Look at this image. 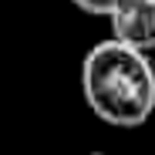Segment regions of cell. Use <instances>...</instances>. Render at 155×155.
I'll use <instances>...</instances> for the list:
<instances>
[{"mask_svg": "<svg viewBox=\"0 0 155 155\" xmlns=\"http://www.w3.org/2000/svg\"><path fill=\"white\" fill-rule=\"evenodd\" d=\"M91 155H108V152H91Z\"/></svg>", "mask_w": 155, "mask_h": 155, "instance_id": "4", "label": "cell"}, {"mask_svg": "<svg viewBox=\"0 0 155 155\" xmlns=\"http://www.w3.org/2000/svg\"><path fill=\"white\" fill-rule=\"evenodd\" d=\"M81 91L88 108L115 128H138L155 111V71L148 51L118 37L94 44L81 61Z\"/></svg>", "mask_w": 155, "mask_h": 155, "instance_id": "1", "label": "cell"}, {"mask_svg": "<svg viewBox=\"0 0 155 155\" xmlns=\"http://www.w3.org/2000/svg\"><path fill=\"white\" fill-rule=\"evenodd\" d=\"M111 37L138 51H155V0H121L108 14Z\"/></svg>", "mask_w": 155, "mask_h": 155, "instance_id": "2", "label": "cell"}, {"mask_svg": "<svg viewBox=\"0 0 155 155\" xmlns=\"http://www.w3.org/2000/svg\"><path fill=\"white\" fill-rule=\"evenodd\" d=\"M71 4L78 7V10H84V14H91V17H108L121 0H71Z\"/></svg>", "mask_w": 155, "mask_h": 155, "instance_id": "3", "label": "cell"}]
</instances>
